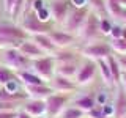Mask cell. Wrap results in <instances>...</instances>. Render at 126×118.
<instances>
[{"label":"cell","mask_w":126,"mask_h":118,"mask_svg":"<svg viewBox=\"0 0 126 118\" xmlns=\"http://www.w3.org/2000/svg\"><path fill=\"white\" fill-rule=\"evenodd\" d=\"M113 52H117L118 55H126V39L125 38H118V39H112L109 43Z\"/></svg>","instance_id":"83f0119b"},{"label":"cell","mask_w":126,"mask_h":118,"mask_svg":"<svg viewBox=\"0 0 126 118\" xmlns=\"http://www.w3.org/2000/svg\"><path fill=\"white\" fill-rule=\"evenodd\" d=\"M90 118H106L104 110H102V105H94V107L88 112Z\"/></svg>","instance_id":"1f68e13d"},{"label":"cell","mask_w":126,"mask_h":118,"mask_svg":"<svg viewBox=\"0 0 126 118\" xmlns=\"http://www.w3.org/2000/svg\"><path fill=\"white\" fill-rule=\"evenodd\" d=\"M69 3L74 8H82V6H88V0H69Z\"/></svg>","instance_id":"d590c367"},{"label":"cell","mask_w":126,"mask_h":118,"mask_svg":"<svg viewBox=\"0 0 126 118\" xmlns=\"http://www.w3.org/2000/svg\"><path fill=\"white\" fill-rule=\"evenodd\" d=\"M0 35L5 38L17 39V41H25V39L30 38V35L19 24L14 22H0Z\"/></svg>","instance_id":"9c48e42d"},{"label":"cell","mask_w":126,"mask_h":118,"mask_svg":"<svg viewBox=\"0 0 126 118\" xmlns=\"http://www.w3.org/2000/svg\"><path fill=\"white\" fill-rule=\"evenodd\" d=\"M49 38L52 39L54 46L57 47V49H66L68 46H71L74 43V39L77 36L73 33H68V31L65 30H52L49 31Z\"/></svg>","instance_id":"7c38bea8"},{"label":"cell","mask_w":126,"mask_h":118,"mask_svg":"<svg viewBox=\"0 0 126 118\" xmlns=\"http://www.w3.org/2000/svg\"><path fill=\"white\" fill-rule=\"evenodd\" d=\"M14 3H16V0H3V8H5V11L8 14H11V11H13V8H14Z\"/></svg>","instance_id":"836d02e7"},{"label":"cell","mask_w":126,"mask_h":118,"mask_svg":"<svg viewBox=\"0 0 126 118\" xmlns=\"http://www.w3.org/2000/svg\"><path fill=\"white\" fill-rule=\"evenodd\" d=\"M17 49L21 50V54H22V55H25L27 58H30V60H36V58H41V57H44V55H47V54L43 52V50L38 47L36 43L32 41L30 38H29V39H25V41H24L22 44L17 47Z\"/></svg>","instance_id":"5bb4252c"},{"label":"cell","mask_w":126,"mask_h":118,"mask_svg":"<svg viewBox=\"0 0 126 118\" xmlns=\"http://www.w3.org/2000/svg\"><path fill=\"white\" fill-rule=\"evenodd\" d=\"M121 33H123V27H121V25H113L112 30H110L109 36L112 39H118V38H121Z\"/></svg>","instance_id":"d6a6232c"},{"label":"cell","mask_w":126,"mask_h":118,"mask_svg":"<svg viewBox=\"0 0 126 118\" xmlns=\"http://www.w3.org/2000/svg\"><path fill=\"white\" fill-rule=\"evenodd\" d=\"M113 50L110 47L109 43L106 41H93V43H88V44L84 46L82 49V55L87 58V60H93V61H98V60H106L109 55H112Z\"/></svg>","instance_id":"5b68a950"},{"label":"cell","mask_w":126,"mask_h":118,"mask_svg":"<svg viewBox=\"0 0 126 118\" xmlns=\"http://www.w3.org/2000/svg\"><path fill=\"white\" fill-rule=\"evenodd\" d=\"M106 10H107L109 16H112V17H115V19L123 17L125 8L120 3V0H106Z\"/></svg>","instance_id":"44dd1931"},{"label":"cell","mask_w":126,"mask_h":118,"mask_svg":"<svg viewBox=\"0 0 126 118\" xmlns=\"http://www.w3.org/2000/svg\"><path fill=\"white\" fill-rule=\"evenodd\" d=\"M121 85H123V90L126 91V71H123V73H121Z\"/></svg>","instance_id":"60d3db41"},{"label":"cell","mask_w":126,"mask_h":118,"mask_svg":"<svg viewBox=\"0 0 126 118\" xmlns=\"http://www.w3.org/2000/svg\"><path fill=\"white\" fill-rule=\"evenodd\" d=\"M16 118H33V117H32V115H29V113H27L25 112V110H19V112H17V117H16Z\"/></svg>","instance_id":"f35d334b"},{"label":"cell","mask_w":126,"mask_h":118,"mask_svg":"<svg viewBox=\"0 0 126 118\" xmlns=\"http://www.w3.org/2000/svg\"><path fill=\"white\" fill-rule=\"evenodd\" d=\"M94 101H96V105H104L106 102H107V94H106V93H99L96 98H94Z\"/></svg>","instance_id":"e575fe53"},{"label":"cell","mask_w":126,"mask_h":118,"mask_svg":"<svg viewBox=\"0 0 126 118\" xmlns=\"http://www.w3.org/2000/svg\"><path fill=\"white\" fill-rule=\"evenodd\" d=\"M49 85L54 88V91H58V93L76 91L77 87H79L74 80H71L68 77H63V76H58V74H54L52 76V79L49 80Z\"/></svg>","instance_id":"8fae6325"},{"label":"cell","mask_w":126,"mask_h":118,"mask_svg":"<svg viewBox=\"0 0 126 118\" xmlns=\"http://www.w3.org/2000/svg\"><path fill=\"white\" fill-rule=\"evenodd\" d=\"M0 63H2V49H0Z\"/></svg>","instance_id":"f6af8a7d"},{"label":"cell","mask_w":126,"mask_h":118,"mask_svg":"<svg viewBox=\"0 0 126 118\" xmlns=\"http://www.w3.org/2000/svg\"><path fill=\"white\" fill-rule=\"evenodd\" d=\"M38 16V19L41 22H50L52 21V16H50V10H49V6H43L41 10H38V11H35Z\"/></svg>","instance_id":"f546056e"},{"label":"cell","mask_w":126,"mask_h":118,"mask_svg":"<svg viewBox=\"0 0 126 118\" xmlns=\"http://www.w3.org/2000/svg\"><path fill=\"white\" fill-rule=\"evenodd\" d=\"M113 107H115V115H113V118H123L126 115V91L123 88L118 90L115 102H113Z\"/></svg>","instance_id":"d6986e66"},{"label":"cell","mask_w":126,"mask_h":118,"mask_svg":"<svg viewBox=\"0 0 126 118\" xmlns=\"http://www.w3.org/2000/svg\"><path fill=\"white\" fill-rule=\"evenodd\" d=\"M2 63L8 68H11L14 73H19V71L29 69L32 60L27 58L25 55H22L17 47H8V49H2Z\"/></svg>","instance_id":"6da1fadb"},{"label":"cell","mask_w":126,"mask_h":118,"mask_svg":"<svg viewBox=\"0 0 126 118\" xmlns=\"http://www.w3.org/2000/svg\"><path fill=\"white\" fill-rule=\"evenodd\" d=\"M39 118H52V117H47V115H44V117H39Z\"/></svg>","instance_id":"bcb514c9"},{"label":"cell","mask_w":126,"mask_h":118,"mask_svg":"<svg viewBox=\"0 0 126 118\" xmlns=\"http://www.w3.org/2000/svg\"><path fill=\"white\" fill-rule=\"evenodd\" d=\"M69 6H71L69 0H50L49 10H50V16H52V22L63 25L71 10Z\"/></svg>","instance_id":"ba28073f"},{"label":"cell","mask_w":126,"mask_h":118,"mask_svg":"<svg viewBox=\"0 0 126 118\" xmlns=\"http://www.w3.org/2000/svg\"><path fill=\"white\" fill-rule=\"evenodd\" d=\"M96 65L99 66V71H101L102 80L106 82V85H109V87L115 85V84H113V79H112V74H110V68H109L107 61H106V60H98V61H96Z\"/></svg>","instance_id":"484cf974"},{"label":"cell","mask_w":126,"mask_h":118,"mask_svg":"<svg viewBox=\"0 0 126 118\" xmlns=\"http://www.w3.org/2000/svg\"><path fill=\"white\" fill-rule=\"evenodd\" d=\"M54 60L55 63H69V61H79V57L74 52L71 50H66V49H58L54 55Z\"/></svg>","instance_id":"7402d4cb"},{"label":"cell","mask_w":126,"mask_h":118,"mask_svg":"<svg viewBox=\"0 0 126 118\" xmlns=\"http://www.w3.org/2000/svg\"><path fill=\"white\" fill-rule=\"evenodd\" d=\"M117 60L120 63L121 71H126V55H117Z\"/></svg>","instance_id":"8d00e7d4"},{"label":"cell","mask_w":126,"mask_h":118,"mask_svg":"<svg viewBox=\"0 0 126 118\" xmlns=\"http://www.w3.org/2000/svg\"><path fill=\"white\" fill-rule=\"evenodd\" d=\"M121 38L126 39V27H123V33H121Z\"/></svg>","instance_id":"b9f144b4"},{"label":"cell","mask_w":126,"mask_h":118,"mask_svg":"<svg viewBox=\"0 0 126 118\" xmlns=\"http://www.w3.org/2000/svg\"><path fill=\"white\" fill-rule=\"evenodd\" d=\"M84 117H85V112H82V110L77 109L76 105L66 107L60 115H58V118H84Z\"/></svg>","instance_id":"4316f807"},{"label":"cell","mask_w":126,"mask_h":118,"mask_svg":"<svg viewBox=\"0 0 126 118\" xmlns=\"http://www.w3.org/2000/svg\"><path fill=\"white\" fill-rule=\"evenodd\" d=\"M30 39L36 43L39 49H41L44 54H47V55H54V54L58 50L57 47L54 46L52 39L49 38V33H39V35H33V36H30Z\"/></svg>","instance_id":"2e32d148"},{"label":"cell","mask_w":126,"mask_h":118,"mask_svg":"<svg viewBox=\"0 0 126 118\" xmlns=\"http://www.w3.org/2000/svg\"><path fill=\"white\" fill-rule=\"evenodd\" d=\"M121 19H123V21L126 22V8H125V11H123V17H121Z\"/></svg>","instance_id":"7bdbcfd3"},{"label":"cell","mask_w":126,"mask_h":118,"mask_svg":"<svg viewBox=\"0 0 126 118\" xmlns=\"http://www.w3.org/2000/svg\"><path fill=\"white\" fill-rule=\"evenodd\" d=\"M88 14H90V8L88 6L71 8L69 13H68V17H66L65 24H63V30L77 36L80 29H82V25L85 24L87 17H88Z\"/></svg>","instance_id":"3957f363"},{"label":"cell","mask_w":126,"mask_h":118,"mask_svg":"<svg viewBox=\"0 0 126 118\" xmlns=\"http://www.w3.org/2000/svg\"><path fill=\"white\" fill-rule=\"evenodd\" d=\"M79 61H69V63H55L54 68V74H58V76L73 79L76 77L77 71H79Z\"/></svg>","instance_id":"e0dca14e"},{"label":"cell","mask_w":126,"mask_h":118,"mask_svg":"<svg viewBox=\"0 0 126 118\" xmlns=\"http://www.w3.org/2000/svg\"><path fill=\"white\" fill-rule=\"evenodd\" d=\"M99 21H101L99 16H98L96 13H93V11L90 10V14H88V17H87L85 24L82 25V29H80V31H79V35H77V38L84 39L87 44H88V43L96 41V39L101 36Z\"/></svg>","instance_id":"277c9868"},{"label":"cell","mask_w":126,"mask_h":118,"mask_svg":"<svg viewBox=\"0 0 126 118\" xmlns=\"http://www.w3.org/2000/svg\"><path fill=\"white\" fill-rule=\"evenodd\" d=\"M19 25H21L30 36L39 35V33H49V31L54 30V22L52 21L50 22H41L35 11H29V13L22 17V21L19 22Z\"/></svg>","instance_id":"7a4b0ae2"},{"label":"cell","mask_w":126,"mask_h":118,"mask_svg":"<svg viewBox=\"0 0 126 118\" xmlns=\"http://www.w3.org/2000/svg\"><path fill=\"white\" fill-rule=\"evenodd\" d=\"M19 101H0V113L2 112H17Z\"/></svg>","instance_id":"f1b7e54d"},{"label":"cell","mask_w":126,"mask_h":118,"mask_svg":"<svg viewBox=\"0 0 126 118\" xmlns=\"http://www.w3.org/2000/svg\"><path fill=\"white\" fill-rule=\"evenodd\" d=\"M74 105H76L77 109H80L82 112L88 113L90 110L96 105V101H94L93 96H80V98H77V99L74 101Z\"/></svg>","instance_id":"603a6c76"},{"label":"cell","mask_w":126,"mask_h":118,"mask_svg":"<svg viewBox=\"0 0 126 118\" xmlns=\"http://www.w3.org/2000/svg\"><path fill=\"white\" fill-rule=\"evenodd\" d=\"M69 101L68 93H58L55 91L50 96H47L44 102H46V115L52 117V118H58V115L66 109V102Z\"/></svg>","instance_id":"8992f818"},{"label":"cell","mask_w":126,"mask_h":118,"mask_svg":"<svg viewBox=\"0 0 126 118\" xmlns=\"http://www.w3.org/2000/svg\"><path fill=\"white\" fill-rule=\"evenodd\" d=\"M25 93L29 94L30 98H35V99H46L47 96H50L54 91V88L49 84H43V85H27L24 87Z\"/></svg>","instance_id":"9a60e30c"},{"label":"cell","mask_w":126,"mask_h":118,"mask_svg":"<svg viewBox=\"0 0 126 118\" xmlns=\"http://www.w3.org/2000/svg\"><path fill=\"white\" fill-rule=\"evenodd\" d=\"M106 61H107V65H109V68H110V74H112V79H113V84H120V80H121V68H120V63H118L117 60V57L115 55H109L107 58H106Z\"/></svg>","instance_id":"ffe728a7"},{"label":"cell","mask_w":126,"mask_h":118,"mask_svg":"<svg viewBox=\"0 0 126 118\" xmlns=\"http://www.w3.org/2000/svg\"><path fill=\"white\" fill-rule=\"evenodd\" d=\"M35 0H25V14L29 13V11H32V5H33ZM24 14V16H25Z\"/></svg>","instance_id":"ab89813d"},{"label":"cell","mask_w":126,"mask_h":118,"mask_svg":"<svg viewBox=\"0 0 126 118\" xmlns=\"http://www.w3.org/2000/svg\"><path fill=\"white\" fill-rule=\"evenodd\" d=\"M94 74H96V61L93 60H87L82 63L80 66H79V71L76 74V84L80 87V85H87L92 82V79L94 77Z\"/></svg>","instance_id":"30bf717a"},{"label":"cell","mask_w":126,"mask_h":118,"mask_svg":"<svg viewBox=\"0 0 126 118\" xmlns=\"http://www.w3.org/2000/svg\"><path fill=\"white\" fill-rule=\"evenodd\" d=\"M32 71L35 74H38L41 79L49 84V80L52 79L54 76V68H55V60L52 55H44L41 58H36V60H32V65H30Z\"/></svg>","instance_id":"52a82bcc"},{"label":"cell","mask_w":126,"mask_h":118,"mask_svg":"<svg viewBox=\"0 0 126 118\" xmlns=\"http://www.w3.org/2000/svg\"><path fill=\"white\" fill-rule=\"evenodd\" d=\"M113 24L110 22L109 17H101L99 21V30H101V35H110V30H112Z\"/></svg>","instance_id":"4dcf8cb0"},{"label":"cell","mask_w":126,"mask_h":118,"mask_svg":"<svg viewBox=\"0 0 126 118\" xmlns=\"http://www.w3.org/2000/svg\"><path fill=\"white\" fill-rule=\"evenodd\" d=\"M88 8L96 13L99 17H107V10H106V0H88Z\"/></svg>","instance_id":"cb8c5ba5"},{"label":"cell","mask_w":126,"mask_h":118,"mask_svg":"<svg viewBox=\"0 0 126 118\" xmlns=\"http://www.w3.org/2000/svg\"><path fill=\"white\" fill-rule=\"evenodd\" d=\"M16 79V73L11 68L5 66L3 63H0V87H5L8 82Z\"/></svg>","instance_id":"d4e9b609"},{"label":"cell","mask_w":126,"mask_h":118,"mask_svg":"<svg viewBox=\"0 0 126 118\" xmlns=\"http://www.w3.org/2000/svg\"><path fill=\"white\" fill-rule=\"evenodd\" d=\"M120 3L123 5V8H126V0H120Z\"/></svg>","instance_id":"ee69618b"},{"label":"cell","mask_w":126,"mask_h":118,"mask_svg":"<svg viewBox=\"0 0 126 118\" xmlns=\"http://www.w3.org/2000/svg\"><path fill=\"white\" fill-rule=\"evenodd\" d=\"M16 76H17V79L21 80V84L24 87L27 85H43V84H47V82L44 80V79H41L38 76V74H35L33 71H19V73H16Z\"/></svg>","instance_id":"ac0fdd59"},{"label":"cell","mask_w":126,"mask_h":118,"mask_svg":"<svg viewBox=\"0 0 126 118\" xmlns=\"http://www.w3.org/2000/svg\"><path fill=\"white\" fill-rule=\"evenodd\" d=\"M44 6V0H35L33 5H32V11H38Z\"/></svg>","instance_id":"74e56055"},{"label":"cell","mask_w":126,"mask_h":118,"mask_svg":"<svg viewBox=\"0 0 126 118\" xmlns=\"http://www.w3.org/2000/svg\"><path fill=\"white\" fill-rule=\"evenodd\" d=\"M22 110H25L29 115H32L33 118H39L46 115V102L44 99H35V98H30L24 102Z\"/></svg>","instance_id":"4fadbf2b"},{"label":"cell","mask_w":126,"mask_h":118,"mask_svg":"<svg viewBox=\"0 0 126 118\" xmlns=\"http://www.w3.org/2000/svg\"><path fill=\"white\" fill-rule=\"evenodd\" d=\"M123 118H126V115H125V117H123Z\"/></svg>","instance_id":"7dc6e473"}]
</instances>
